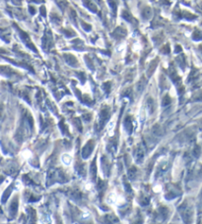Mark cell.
Returning a JSON list of instances; mask_svg holds the SVG:
<instances>
[{
	"mask_svg": "<svg viewBox=\"0 0 202 224\" xmlns=\"http://www.w3.org/2000/svg\"><path fill=\"white\" fill-rule=\"evenodd\" d=\"M42 223L43 224H50V219H49V216L47 214H43V217H42Z\"/></svg>",
	"mask_w": 202,
	"mask_h": 224,
	"instance_id": "15",
	"label": "cell"
},
{
	"mask_svg": "<svg viewBox=\"0 0 202 224\" xmlns=\"http://www.w3.org/2000/svg\"><path fill=\"white\" fill-rule=\"evenodd\" d=\"M11 191H12V187H9L7 190L5 191V193H4V195H3V197H2V202H3L7 200V198H9V196H10V194H11Z\"/></svg>",
	"mask_w": 202,
	"mask_h": 224,
	"instance_id": "12",
	"label": "cell"
},
{
	"mask_svg": "<svg viewBox=\"0 0 202 224\" xmlns=\"http://www.w3.org/2000/svg\"><path fill=\"white\" fill-rule=\"evenodd\" d=\"M196 38V40H199V38H200V32L197 31L196 33L193 34V38Z\"/></svg>",
	"mask_w": 202,
	"mask_h": 224,
	"instance_id": "21",
	"label": "cell"
},
{
	"mask_svg": "<svg viewBox=\"0 0 202 224\" xmlns=\"http://www.w3.org/2000/svg\"><path fill=\"white\" fill-rule=\"evenodd\" d=\"M2 180H3V178H2V177H0V183L2 182Z\"/></svg>",
	"mask_w": 202,
	"mask_h": 224,
	"instance_id": "26",
	"label": "cell"
},
{
	"mask_svg": "<svg viewBox=\"0 0 202 224\" xmlns=\"http://www.w3.org/2000/svg\"><path fill=\"white\" fill-rule=\"evenodd\" d=\"M171 103V98H169V96H165V98H164V100H163V103L162 104L164 105V106H166V105H168V104H170Z\"/></svg>",
	"mask_w": 202,
	"mask_h": 224,
	"instance_id": "16",
	"label": "cell"
},
{
	"mask_svg": "<svg viewBox=\"0 0 202 224\" xmlns=\"http://www.w3.org/2000/svg\"><path fill=\"white\" fill-rule=\"evenodd\" d=\"M105 222H107V224H113V223L118 222V217H116V216H114L113 214H109V215H107L105 217Z\"/></svg>",
	"mask_w": 202,
	"mask_h": 224,
	"instance_id": "5",
	"label": "cell"
},
{
	"mask_svg": "<svg viewBox=\"0 0 202 224\" xmlns=\"http://www.w3.org/2000/svg\"><path fill=\"white\" fill-rule=\"evenodd\" d=\"M83 28H84L85 31H90L91 30V26L90 25H87L86 23H83Z\"/></svg>",
	"mask_w": 202,
	"mask_h": 224,
	"instance_id": "20",
	"label": "cell"
},
{
	"mask_svg": "<svg viewBox=\"0 0 202 224\" xmlns=\"http://www.w3.org/2000/svg\"><path fill=\"white\" fill-rule=\"evenodd\" d=\"M162 51H163V52H165V54H167V53H169V46L166 45V46H165V48H163V49H162Z\"/></svg>",
	"mask_w": 202,
	"mask_h": 224,
	"instance_id": "22",
	"label": "cell"
},
{
	"mask_svg": "<svg viewBox=\"0 0 202 224\" xmlns=\"http://www.w3.org/2000/svg\"><path fill=\"white\" fill-rule=\"evenodd\" d=\"M96 175H97V165H96V159L93 161V163L91 164V176L93 180H95Z\"/></svg>",
	"mask_w": 202,
	"mask_h": 224,
	"instance_id": "9",
	"label": "cell"
},
{
	"mask_svg": "<svg viewBox=\"0 0 202 224\" xmlns=\"http://www.w3.org/2000/svg\"><path fill=\"white\" fill-rule=\"evenodd\" d=\"M2 113H3V108H2V106H0V118L2 117Z\"/></svg>",
	"mask_w": 202,
	"mask_h": 224,
	"instance_id": "24",
	"label": "cell"
},
{
	"mask_svg": "<svg viewBox=\"0 0 202 224\" xmlns=\"http://www.w3.org/2000/svg\"><path fill=\"white\" fill-rule=\"evenodd\" d=\"M180 50H181L180 46H176V52L178 53V51H180Z\"/></svg>",
	"mask_w": 202,
	"mask_h": 224,
	"instance_id": "25",
	"label": "cell"
},
{
	"mask_svg": "<svg viewBox=\"0 0 202 224\" xmlns=\"http://www.w3.org/2000/svg\"><path fill=\"white\" fill-rule=\"evenodd\" d=\"M124 129L127 131V133L132 132V121L130 117H127L124 121Z\"/></svg>",
	"mask_w": 202,
	"mask_h": 224,
	"instance_id": "6",
	"label": "cell"
},
{
	"mask_svg": "<svg viewBox=\"0 0 202 224\" xmlns=\"http://www.w3.org/2000/svg\"><path fill=\"white\" fill-rule=\"evenodd\" d=\"M17 211H18V200H17V198H15V200L12 202V204H11V207H10V214H11V216H15L16 213H17Z\"/></svg>",
	"mask_w": 202,
	"mask_h": 224,
	"instance_id": "4",
	"label": "cell"
},
{
	"mask_svg": "<svg viewBox=\"0 0 202 224\" xmlns=\"http://www.w3.org/2000/svg\"><path fill=\"white\" fill-rule=\"evenodd\" d=\"M29 10L31 11V13H32V14H35V9H34L32 6H30V7H29Z\"/></svg>",
	"mask_w": 202,
	"mask_h": 224,
	"instance_id": "23",
	"label": "cell"
},
{
	"mask_svg": "<svg viewBox=\"0 0 202 224\" xmlns=\"http://www.w3.org/2000/svg\"><path fill=\"white\" fill-rule=\"evenodd\" d=\"M147 108L149 109V112L152 113L153 110H154V104H153V100L152 99H148V101H147Z\"/></svg>",
	"mask_w": 202,
	"mask_h": 224,
	"instance_id": "14",
	"label": "cell"
},
{
	"mask_svg": "<svg viewBox=\"0 0 202 224\" xmlns=\"http://www.w3.org/2000/svg\"><path fill=\"white\" fill-rule=\"evenodd\" d=\"M29 220L30 222H31V224H35V221H36V211H34V209H30L29 211Z\"/></svg>",
	"mask_w": 202,
	"mask_h": 224,
	"instance_id": "8",
	"label": "cell"
},
{
	"mask_svg": "<svg viewBox=\"0 0 202 224\" xmlns=\"http://www.w3.org/2000/svg\"><path fill=\"white\" fill-rule=\"evenodd\" d=\"M109 113L107 111V109H103L101 111V114H100V124H101V127L103 125H105V123L107 122V118H109Z\"/></svg>",
	"mask_w": 202,
	"mask_h": 224,
	"instance_id": "3",
	"label": "cell"
},
{
	"mask_svg": "<svg viewBox=\"0 0 202 224\" xmlns=\"http://www.w3.org/2000/svg\"><path fill=\"white\" fill-rule=\"evenodd\" d=\"M65 58L67 59V63L70 64V65L72 66H75L77 63V60L76 58H75L74 56H72V55H65Z\"/></svg>",
	"mask_w": 202,
	"mask_h": 224,
	"instance_id": "10",
	"label": "cell"
},
{
	"mask_svg": "<svg viewBox=\"0 0 202 224\" xmlns=\"http://www.w3.org/2000/svg\"><path fill=\"white\" fill-rule=\"evenodd\" d=\"M135 174H136V169H135L134 167H132L131 169H130V171H129V176H130V178H134Z\"/></svg>",
	"mask_w": 202,
	"mask_h": 224,
	"instance_id": "18",
	"label": "cell"
},
{
	"mask_svg": "<svg viewBox=\"0 0 202 224\" xmlns=\"http://www.w3.org/2000/svg\"><path fill=\"white\" fill-rule=\"evenodd\" d=\"M0 74L3 76H6V77H10L13 74V71L10 68H8V67H0Z\"/></svg>",
	"mask_w": 202,
	"mask_h": 224,
	"instance_id": "7",
	"label": "cell"
},
{
	"mask_svg": "<svg viewBox=\"0 0 202 224\" xmlns=\"http://www.w3.org/2000/svg\"><path fill=\"white\" fill-rule=\"evenodd\" d=\"M93 149H94V142L93 141H89V142L85 145L83 149H82V156H83V158H88L89 156H90V154L92 153Z\"/></svg>",
	"mask_w": 202,
	"mask_h": 224,
	"instance_id": "2",
	"label": "cell"
},
{
	"mask_svg": "<svg viewBox=\"0 0 202 224\" xmlns=\"http://www.w3.org/2000/svg\"><path fill=\"white\" fill-rule=\"evenodd\" d=\"M135 158L138 162H142V160H143V152L140 149H138V151L135 153Z\"/></svg>",
	"mask_w": 202,
	"mask_h": 224,
	"instance_id": "11",
	"label": "cell"
},
{
	"mask_svg": "<svg viewBox=\"0 0 202 224\" xmlns=\"http://www.w3.org/2000/svg\"><path fill=\"white\" fill-rule=\"evenodd\" d=\"M122 17L124 18L125 20H127V21H131V20H132L131 15H130L129 13H127V12H123V14H122Z\"/></svg>",
	"mask_w": 202,
	"mask_h": 224,
	"instance_id": "17",
	"label": "cell"
},
{
	"mask_svg": "<svg viewBox=\"0 0 202 224\" xmlns=\"http://www.w3.org/2000/svg\"><path fill=\"white\" fill-rule=\"evenodd\" d=\"M193 153H194V155H195V156H198V155H199V153H200V147H197L196 149H194Z\"/></svg>",
	"mask_w": 202,
	"mask_h": 224,
	"instance_id": "19",
	"label": "cell"
},
{
	"mask_svg": "<svg viewBox=\"0 0 202 224\" xmlns=\"http://www.w3.org/2000/svg\"><path fill=\"white\" fill-rule=\"evenodd\" d=\"M180 211L181 213V216L183 218V221H184L185 224H191L192 221V211L190 209H188L186 205H181L180 207Z\"/></svg>",
	"mask_w": 202,
	"mask_h": 224,
	"instance_id": "1",
	"label": "cell"
},
{
	"mask_svg": "<svg viewBox=\"0 0 202 224\" xmlns=\"http://www.w3.org/2000/svg\"><path fill=\"white\" fill-rule=\"evenodd\" d=\"M62 162L64 163V164H66V165L70 164V162H71L70 155H68V154H63V155H62Z\"/></svg>",
	"mask_w": 202,
	"mask_h": 224,
	"instance_id": "13",
	"label": "cell"
}]
</instances>
